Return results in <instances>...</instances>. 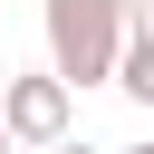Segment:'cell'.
<instances>
[{
  "mask_svg": "<svg viewBox=\"0 0 154 154\" xmlns=\"http://www.w3.org/2000/svg\"><path fill=\"white\" fill-rule=\"evenodd\" d=\"M116 87H125L135 106H154V38H135V29H125V58H116Z\"/></svg>",
  "mask_w": 154,
  "mask_h": 154,
  "instance_id": "3957f363",
  "label": "cell"
},
{
  "mask_svg": "<svg viewBox=\"0 0 154 154\" xmlns=\"http://www.w3.org/2000/svg\"><path fill=\"white\" fill-rule=\"evenodd\" d=\"M0 154H10V135H0Z\"/></svg>",
  "mask_w": 154,
  "mask_h": 154,
  "instance_id": "52a82bcc",
  "label": "cell"
},
{
  "mask_svg": "<svg viewBox=\"0 0 154 154\" xmlns=\"http://www.w3.org/2000/svg\"><path fill=\"white\" fill-rule=\"evenodd\" d=\"M116 154H154V144H116Z\"/></svg>",
  "mask_w": 154,
  "mask_h": 154,
  "instance_id": "8992f818",
  "label": "cell"
},
{
  "mask_svg": "<svg viewBox=\"0 0 154 154\" xmlns=\"http://www.w3.org/2000/svg\"><path fill=\"white\" fill-rule=\"evenodd\" d=\"M125 58V0H48V67L67 87H116Z\"/></svg>",
  "mask_w": 154,
  "mask_h": 154,
  "instance_id": "6da1fadb",
  "label": "cell"
},
{
  "mask_svg": "<svg viewBox=\"0 0 154 154\" xmlns=\"http://www.w3.org/2000/svg\"><path fill=\"white\" fill-rule=\"evenodd\" d=\"M125 29H135V38H154V0H125Z\"/></svg>",
  "mask_w": 154,
  "mask_h": 154,
  "instance_id": "277c9868",
  "label": "cell"
},
{
  "mask_svg": "<svg viewBox=\"0 0 154 154\" xmlns=\"http://www.w3.org/2000/svg\"><path fill=\"white\" fill-rule=\"evenodd\" d=\"M67 125H77V87H67L58 67H19V77H0V135H10V144L48 154V144H67Z\"/></svg>",
  "mask_w": 154,
  "mask_h": 154,
  "instance_id": "7a4b0ae2",
  "label": "cell"
},
{
  "mask_svg": "<svg viewBox=\"0 0 154 154\" xmlns=\"http://www.w3.org/2000/svg\"><path fill=\"white\" fill-rule=\"evenodd\" d=\"M48 154H106V144H77V135H67V144H48Z\"/></svg>",
  "mask_w": 154,
  "mask_h": 154,
  "instance_id": "5b68a950",
  "label": "cell"
}]
</instances>
